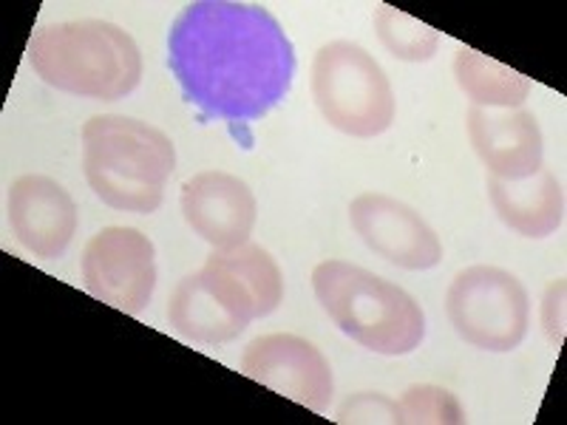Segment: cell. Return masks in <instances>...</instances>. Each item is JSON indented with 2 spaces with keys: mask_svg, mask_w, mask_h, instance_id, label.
I'll use <instances>...</instances> for the list:
<instances>
[{
  "mask_svg": "<svg viewBox=\"0 0 567 425\" xmlns=\"http://www.w3.org/2000/svg\"><path fill=\"white\" fill-rule=\"evenodd\" d=\"M29 63L52 89L89 100H123L140 85L142 54L125 29L69 20L34 32Z\"/></svg>",
  "mask_w": 567,
  "mask_h": 425,
  "instance_id": "3",
  "label": "cell"
},
{
  "mask_svg": "<svg viewBox=\"0 0 567 425\" xmlns=\"http://www.w3.org/2000/svg\"><path fill=\"white\" fill-rule=\"evenodd\" d=\"M349 221L369 250L403 270H432L443 258L437 232L394 196L361 194L349 205Z\"/></svg>",
  "mask_w": 567,
  "mask_h": 425,
  "instance_id": "10",
  "label": "cell"
},
{
  "mask_svg": "<svg viewBox=\"0 0 567 425\" xmlns=\"http://www.w3.org/2000/svg\"><path fill=\"white\" fill-rule=\"evenodd\" d=\"M14 239L38 258H60L78 232V205L49 176H20L9 190Z\"/></svg>",
  "mask_w": 567,
  "mask_h": 425,
  "instance_id": "12",
  "label": "cell"
},
{
  "mask_svg": "<svg viewBox=\"0 0 567 425\" xmlns=\"http://www.w3.org/2000/svg\"><path fill=\"white\" fill-rule=\"evenodd\" d=\"M312 290L332 323L363 349L400 357L420 346L425 318L420 303L398 283L349 261H323L312 272Z\"/></svg>",
  "mask_w": 567,
  "mask_h": 425,
  "instance_id": "4",
  "label": "cell"
},
{
  "mask_svg": "<svg viewBox=\"0 0 567 425\" xmlns=\"http://www.w3.org/2000/svg\"><path fill=\"white\" fill-rule=\"evenodd\" d=\"M338 419L341 423H400L398 403L383 394H358L349 397L341 408H338Z\"/></svg>",
  "mask_w": 567,
  "mask_h": 425,
  "instance_id": "18",
  "label": "cell"
},
{
  "mask_svg": "<svg viewBox=\"0 0 567 425\" xmlns=\"http://www.w3.org/2000/svg\"><path fill=\"white\" fill-rule=\"evenodd\" d=\"M85 290L125 315H140L154 298L156 250L134 227H105L85 245Z\"/></svg>",
  "mask_w": 567,
  "mask_h": 425,
  "instance_id": "7",
  "label": "cell"
},
{
  "mask_svg": "<svg viewBox=\"0 0 567 425\" xmlns=\"http://www.w3.org/2000/svg\"><path fill=\"white\" fill-rule=\"evenodd\" d=\"M241 372L270 392L323 414L332 400V369L321 349L298 335L256 338L241 354Z\"/></svg>",
  "mask_w": 567,
  "mask_h": 425,
  "instance_id": "9",
  "label": "cell"
},
{
  "mask_svg": "<svg viewBox=\"0 0 567 425\" xmlns=\"http://www.w3.org/2000/svg\"><path fill=\"white\" fill-rule=\"evenodd\" d=\"M174 168V142L154 125L116 114L91 116L83 125L85 179L114 210H159Z\"/></svg>",
  "mask_w": 567,
  "mask_h": 425,
  "instance_id": "2",
  "label": "cell"
},
{
  "mask_svg": "<svg viewBox=\"0 0 567 425\" xmlns=\"http://www.w3.org/2000/svg\"><path fill=\"white\" fill-rule=\"evenodd\" d=\"M445 310L454 332L485 352H514L528 335V292L499 267L477 265L460 272L449 287Z\"/></svg>",
  "mask_w": 567,
  "mask_h": 425,
  "instance_id": "6",
  "label": "cell"
},
{
  "mask_svg": "<svg viewBox=\"0 0 567 425\" xmlns=\"http://www.w3.org/2000/svg\"><path fill=\"white\" fill-rule=\"evenodd\" d=\"M194 276L239 335L250 321L276 312L284 296V278L276 258L258 245L213 252Z\"/></svg>",
  "mask_w": 567,
  "mask_h": 425,
  "instance_id": "8",
  "label": "cell"
},
{
  "mask_svg": "<svg viewBox=\"0 0 567 425\" xmlns=\"http://www.w3.org/2000/svg\"><path fill=\"white\" fill-rule=\"evenodd\" d=\"M374 29H378V38H381L389 52L398 60H406V63H425L437 52V29H432L429 23H420L417 18L398 12L392 7L378 9Z\"/></svg>",
  "mask_w": 567,
  "mask_h": 425,
  "instance_id": "16",
  "label": "cell"
},
{
  "mask_svg": "<svg viewBox=\"0 0 567 425\" xmlns=\"http://www.w3.org/2000/svg\"><path fill=\"white\" fill-rule=\"evenodd\" d=\"M400 423L412 425H460L465 423V412L460 400L449 388L440 386H412L398 400Z\"/></svg>",
  "mask_w": 567,
  "mask_h": 425,
  "instance_id": "17",
  "label": "cell"
},
{
  "mask_svg": "<svg viewBox=\"0 0 567 425\" xmlns=\"http://www.w3.org/2000/svg\"><path fill=\"white\" fill-rule=\"evenodd\" d=\"M168 63L187 103L227 123L261 120L296 77V49L281 23L239 0L187 3L171 27Z\"/></svg>",
  "mask_w": 567,
  "mask_h": 425,
  "instance_id": "1",
  "label": "cell"
},
{
  "mask_svg": "<svg viewBox=\"0 0 567 425\" xmlns=\"http://www.w3.org/2000/svg\"><path fill=\"white\" fill-rule=\"evenodd\" d=\"M468 139L494 179H525L542 168L545 142L530 111H468Z\"/></svg>",
  "mask_w": 567,
  "mask_h": 425,
  "instance_id": "13",
  "label": "cell"
},
{
  "mask_svg": "<svg viewBox=\"0 0 567 425\" xmlns=\"http://www.w3.org/2000/svg\"><path fill=\"white\" fill-rule=\"evenodd\" d=\"M182 212L202 241L230 250L247 245L258 205L245 179L225 170H202L182 185Z\"/></svg>",
  "mask_w": 567,
  "mask_h": 425,
  "instance_id": "11",
  "label": "cell"
},
{
  "mask_svg": "<svg viewBox=\"0 0 567 425\" xmlns=\"http://www.w3.org/2000/svg\"><path fill=\"white\" fill-rule=\"evenodd\" d=\"M312 97L341 134L372 139L394 120V91L381 63L358 43L332 40L312 60Z\"/></svg>",
  "mask_w": 567,
  "mask_h": 425,
  "instance_id": "5",
  "label": "cell"
},
{
  "mask_svg": "<svg viewBox=\"0 0 567 425\" xmlns=\"http://www.w3.org/2000/svg\"><path fill=\"white\" fill-rule=\"evenodd\" d=\"M454 77L474 108H519L530 94V80L511 65L485 58L463 45L454 60Z\"/></svg>",
  "mask_w": 567,
  "mask_h": 425,
  "instance_id": "15",
  "label": "cell"
},
{
  "mask_svg": "<svg viewBox=\"0 0 567 425\" xmlns=\"http://www.w3.org/2000/svg\"><path fill=\"white\" fill-rule=\"evenodd\" d=\"M496 216L525 239H548L565 225V187L556 174L539 168L525 179H488Z\"/></svg>",
  "mask_w": 567,
  "mask_h": 425,
  "instance_id": "14",
  "label": "cell"
}]
</instances>
